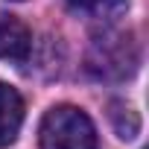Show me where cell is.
<instances>
[{"instance_id":"4","label":"cell","mask_w":149,"mask_h":149,"mask_svg":"<svg viewBox=\"0 0 149 149\" xmlns=\"http://www.w3.org/2000/svg\"><path fill=\"white\" fill-rule=\"evenodd\" d=\"M21 126H24V100L12 85L0 82V146L15 143Z\"/></svg>"},{"instance_id":"6","label":"cell","mask_w":149,"mask_h":149,"mask_svg":"<svg viewBox=\"0 0 149 149\" xmlns=\"http://www.w3.org/2000/svg\"><path fill=\"white\" fill-rule=\"evenodd\" d=\"M111 120H114V126H117V132H120V137L123 140H129V137H134L137 134V129H140V120H137V114L129 108V105H123V102H111Z\"/></svg>"},{"instance_id":"3","label":"cell","mask_w":149,"mask_h":149,"mask_svg":"<svg viewBox=\"0 0 149 149\" xmlns=\"http://www.w3.org/2000/svg\"><path fill=\"white\" fill-rule=\"evenodd\" d=\"M29 47H32V35L26 24L18 21L15 15L0 12V58L24 61L29 56Z\"/></svg>"},{"instance_id":"1","label":"cell","mask_w":149,"mask_h":149,"mask_svg":"<svg viewBox=\"0 0 149 149\" xmlns=\"http://www.w3.org/2000/svg\"><path fill=\"white\" fill-rule=\"evenodd\" d=\"M41 149H100L91 117L76 105H56L44 114L38 129Z\"/></svg>"},{"instance_id":"5","label":"cell","mask_w":149,"mask_h":149,"mask_svg":"<svg viewBox=\"0 0 149 149\" xmlns=\"http://www.w3.org/2000/svg\"><path fill=\"white\" fill-rule=\"evenodd\" d=\"M70 9L97 24H114L126 15L129 0H70Z\"/></svg>"},{"instance_id":"2","label":"cell","mask_w":149,"mask_h":149,"mask_svg":"<svg viewBox=\"0 0 149 149\" xmlns=\"http://www.w3.org/2000/svg\"><path fill=\"white\" fill-rule=\"evenodd\" d=\"M137 64V50L129 35L123 32H100L88 50V70L100 79H123Z\"/></svg>"}]
</instances>
